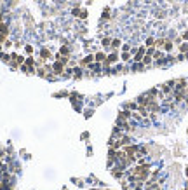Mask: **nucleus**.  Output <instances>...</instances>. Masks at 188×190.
I'll use <instances>...</instances> for the list:
<instances>
[{
  "label": "nucleus",
  "mask_w": 188,
  "mask_h": 190,
  "mask_svg": "<svg viewBox=\"0 0 188 190\" xmlns=\"http://www.w3.org/2000/svg\"><path fill=\"white\" fill-rule=\"evenodd\" d=\"M73 75H75L77 79L82 77V75H84V73H82V66H80V68H75V70H73Z\"/></svg>",
  "instance_id": "20"
},
{
  "label": "nucleus",
  "mask_w": 188,
  "mask_h": 190,
  "mask_svg": "<svg viewBox=\"0 0 188 190\" xmlns=\"http://www.w3.org/2000/svg\"><path fill=\"white\" fill-rule=\"evenodd\" d=\"M0 58H2V61H9V56H7V54H2Z\"/></svg>",
  "instance_id": "26"
},
{
  "label": "nucleus",
  "mask_w": 188,
  "mask_h": 190,
  "mask_svg": "<svg viewBox=\"0 0 188 190\" xmlns=\"http://www.w3.org/2000/svg\"><path fill=\"white\" fill-rule=\"evenodd\" d=\"M181 38H183V40H188V28L183 31V33H181Z\"/></svg>",
  "instance_id": "24"
},
{
  "label": "nucleus",
  "mask_w": 188,
  "mask_h": 190,
  "mask_svg": "<svg viewBox=\"0 0 188 190\" xmlns=\"http://www.w3.org/2000/svg\"><path fill=\"white\" fill-rule=\"evenodd\" d=\"M145 54H146V45H139V47H138V51H136V54L133 56L134 63H141V61H143V58H145Z\"/></svg>",
  "instance_id": "1"
},
{
  "label": "nucleus",
  "mask_w": 188,
  "mask_h": 190,
  "mask_svg": "<svg viewBox=\"0 0 188 190\" xmlns=\"http://www.w3.org/2000/svg\"><path fill=\"white\" fill-rule=\"evenodd\" d=\"M145 45H146V47H155V38H153V37H148L146 42H145Z\"/></svg>",
  "instance_id": "17"
},
{
  "label": "nucleus",
  "mask_w": 188,
  "mask_h": 190,
  "mask_svg": "<svg viewBox=\"0 0 188 190\" xmlns=\"http://www.w3.org/2000/svg\"><path fill=\"white\" fill-rule=\"evenodd\" d=\"M152 100H153V98H152V96L148 94V91H146V93H143L141 96H138V100H136V101H138V105H139V106H148Z\"/></svg>",
  "instance_id": "2"
},
{
  "label": "nucleus",
  "mask_w": 188,
  "mask_h": 190,
  "mask_svg": "<svg viewBox=\"0 0 188 190\" xmlns=\"http://www.w3.org/2000/svg\"><path fill=\"white\" fill-rule=\"evenodd\" d=\"M178 49H180V52L188 54V42H187V44H180V45H178Z\"/></svg>",
  "instance_id": "18"
},
{
  "label": "nucleus",
  "mask_w": 188,
  "mask_h": 190,
  "mask_svg": "<svg viewBox=\"0 0 188 190\" xmlns=\"http://www.w3.org/2000/svg\"><path fill=\"white\" fill-rule=\"evenodd\" d=\"M166 38H155V49H164Z\"/></svg>",
  "instance_id": "15"
},
{
  "label": "nucleus",
  "mask_w": 188,
  "mask_h": 190,
  "mask_svg": "<svg viewBox=\"0 0 188 190\" xmlns=\"http://www.w3.org/2000/svg\"><path fill=\"white\" fill-rule=\"evenodd\" d=\"M145 68H146V66H145V65H143V63H134V65H133V68H131V70H133V72H143V70H145Z\"/></svg>",
  "instance_id": "14"
},
{
  "label": "nucleus",
  "mask_w": 188,
  "mask_h": 190,
  "mask_svg": "<svg viewBox=\"0 0 188 190\" xmlns=\"http://www.w3.org/2000/svg\"><path fill=\"white\" fill-rule=\"evenodd\" d=\"M155 17L162 19V17H166V12H164V10H157V12H155Z\"/></svg>",
  "instance_id": "22"
},
{
  "label": "nucleus",
  "mask_w": 188,
  "mask_h": 190,
  "mask_svg": "<svg viewBox=\"0 0 188 190\" xmlns=\"http://www.w3.org/2000/svg\"><path fill=\"white\" fill-rule=\"evenodd\" d=\"M94 61V56H85L84 59H80V66H91Z\"/></svg>",
  "instance_id": "8"
},
{
  "label": "nucleus",
  "mask_w": 188,
  "mask_h": 190,
  "mask_svg": "<svg viewBox=\"0 0 188 190\" xmlns=\"http://www.w3.org/2000/svg\"><path fill=\"white\" fill-rule=\"evenodd\" d=\"M124 152H126V155H136V152H138V145H134V143L126 145V147H124Z\"/></svg>",
  "instance_id": "6"
},
{
  "label": "nucleus",
  "mask_w": 188,
  "mask_h": 190,
  "mask_svg": "<svg viewBox=\"0 0 188 190\" xmlns=\"http://www.w3.org/2000/svg\"><path fill=\"white\" fill-rule=\"evenodd\" d=\"M105 59H106V54H105V52H101V51H99V52H96V56H94V61H98V63H103Z\"/></svg>",
  "instance_id": "13"
},
{
  "label": "nucleus",
  "mask_w": 188,
  "mask_h": 190,
  "mask_svg": "<svg viewBox=\"0 0 188 190\" xmlns=\"http://www.w3.org/2000/svg\"><path fill=\"white\" fill-rule=\"evenodd\" d=\"M91 70H94V72H99V70H101L99 63H98V61H96V63H92V65H91Z\"/></svg>",
  "instance_id": "21"
},
{
  "label": "nucleus",
  "mask_w": 188,
  "mask_h": 190,
  "mask_svg": "<svg viewBox=\"0 0 188 190\" xmlns=\"http://www.w3.org/2000/svg\"><path fill=\"white\" fill-rule=\"evenodd\" d=\"M122 51H131V45H129V44H124V45H122Z\"/></svg>",
  "instance_id": "25"
},
{
  "label": "nucleus",
  "mask_w": 188,
  "mask_h": 190,
  "mask_svg": "<svg viewBox=\"0 0 188 190\" xmlns=\"http://www.w3.org/2000/svg\"><path fill=\"white\" fill-rule=\"evenodd\" d=\"M160 91L167 96V94H173L174 93V80H169V82H166V84H162L160 86Z\"/></svg>",
  "instance_id": "3"
},
{
  "label": "nucleus",
  "mask_w": 188,
  "mask_h": 190,
  "mask_svg": "<svg viewBox=\"0 0 188 190\" xmlns=\"http://www.w3.org/2000/svg\"><path fill=\"white\" fill-rule=\"evenodd\" d=\"M188 87V79H174V89H178V91H185Z\"/></svg>",
  "instance_id": "4"
},
{
  "label": "nucleus",
  "mask_w": 188,
  "mask_h": 190,
  "mask_svg": "<svg viewBox=\"0 0 188 190\" xmlns=\"http://www.w3.org/2000/svg\"><path fill=\"white\" fill-rule=\"evenodd\" d=\"M173 98H174V101L180 105V103H183V101H185V93H183V91H178V89H174V93H173Z\"/></svg>",
  "instance_id": "5"
},
{
  "label": "nucleus",
  "mask_w": 188,
  "mask_h": 190,
  "mask_svg": "<svg viewBox=\"0 0 188 190\" xmlns=\"http://www.w3.org/2000/svg\"><path fill=\"white\" fill-rule=\"evenodd\" d=\"M119 47H122V42H120V38H112V45H110V51H117Z\"/></svg>",
  "instance_id": "9"
},
{
  "label": "nucleus",
  "mask_w": 188,
  "mask_h": 190,
  "mask_svg": "<svg viewBox=\"0 0 188 190\" xmlns=\"http://www.w3.org/2000/svg\"><path fill=\"white\" fill-rule=\"evenodd\" d=\"M173 49H174V42H173V38H166V44H164V49H162V51L171 52Z\"/></svg>",
  "instance_id": "7"
},
{
  "label": "nucleus",
  "mask_w": 188,
  "mask_h": 190,
  "mask_svg": "<svg viewBox=\"0 0 188 190\" xmlns=\"http://www.w3.org/2000/svg\"><path fill=\"white\" fill-rule=\"evenodd\" d=\"M124 108H127V110L134 112V110H138V101H129V103H126V105H124Z\"/></svg>",
  "instance_id": "12"
},
{
  "label": "nucleus",
  "mask_w": 188,
  "mask_h": 190,
  "mask_svg": "<svg viewBox=\"0 0 188 190\" xmlns=\"http://www.w3.org/2000/svg\"><path fill=\"white\" fill-rule=\"evenodd\" d=\"M42 59H51V51H47V49H42Z\"/></svg>",
  "instance_id": "19"
},
{
  "label": "nucleus",
  "mask_w": 188,
  "mask_h": 190,
  "mask_svg": "<svg viewBox=\"0 0 188 190\" xmlns=\"http://www.w3.org/2000/svg\"><path fill=\"white\" fill-rule=\"evenodd\" d=\"M101 45L106 47V49H110V45H112V38H110V37H105V38L101 40Z\"/></svg>",
  "instance_id": "16"
},
{
  "label": "nucleus",
  "mask_w": 188,
  "mask_h": 190,
  "mask_svg": "<svg viewBox=\"0 0 188 190\" xmlns=\"http://www.w3.org/2000/svg\"><path fill=\"white\" fill-rule=\"evenodd\" d=\"M52 70H54L58 75H61V73H63V63H61V61H56V63L52 65Z\"/></svg>",
  "instance_id": "11"
},
{
  "label": "nucleus",
  "mask_w": 188,
  "mask_h": 190,
  "mask_svg": "<svg viewBox=\"0 0 188 190\" xmlns=\"http://www.w3.org/2000/svg\"><path fill=\"white\" fill-rule=\"evenodd\" d=\"M59 54H66V56H68V54H70V49H68L66 45H63V47H61V52H59Z\"/></svg>",
  "instance_id": "23"
},
{
  "label": "nucleus",
  "mask_w": 188,
  "mask_h": 190,
  "mask_svg": "<svg viewBox=\"0 0 188 190\" xmlns=\"http://www.w3.org/2000/svg\"><path fill=\"white\" fill-rule=\"evenodd\" d=\"M0 42H5V33H0Z\"/></svg>",
  "instance_id": "27"
},
{
  "label": "nucleus",
  "mask_w": 188,
  "mask_h": 190,
  "mask_svg": "<svg viewBox=\"0 0 188 190\" xmlns=\"http://www.w3.org/2000/svg\"><path fill=\"white\" fill-rule=\"evenodd\" d=\"M0 21H2V14H0Z\"/></svg>",
  "instance_id": "28"
},
{
  "label": "nucleus",
  "mask_w": 188,
  "mask_h": 190,
  "mask_svg": "<svg viewBox=\"0 0 188 190\" xmlns=\"http://www.w3.org/2000/svg\"><path fill=\"white\" fill-rule=\"evenodd\" d=\"M120 59H122L124 63L131 61V59H133V54H131V51H122V54H120Z\"/></svg>",
  "instance_id": "10"
}]
</instances>
